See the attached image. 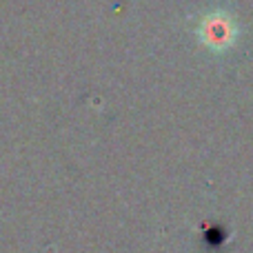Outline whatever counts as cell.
Instances as JSON below:
<instances>
[{
  "label": "cell",
  "instance_id": "obj_1",
  "mask_svg": "<svg viewBox=\"0 0 253 253\" xmlns=\"http://www.w3.org/2000/svg\"><path fill=\"white\" fill-rule=\"evenodd\" d=\"M202 40L213 49H224L233 42L236 36V27L227 16H211L202 22Z\"/></svg>",
  "mask_w": 253,
  "mask_h": 253
}]
</instances>
